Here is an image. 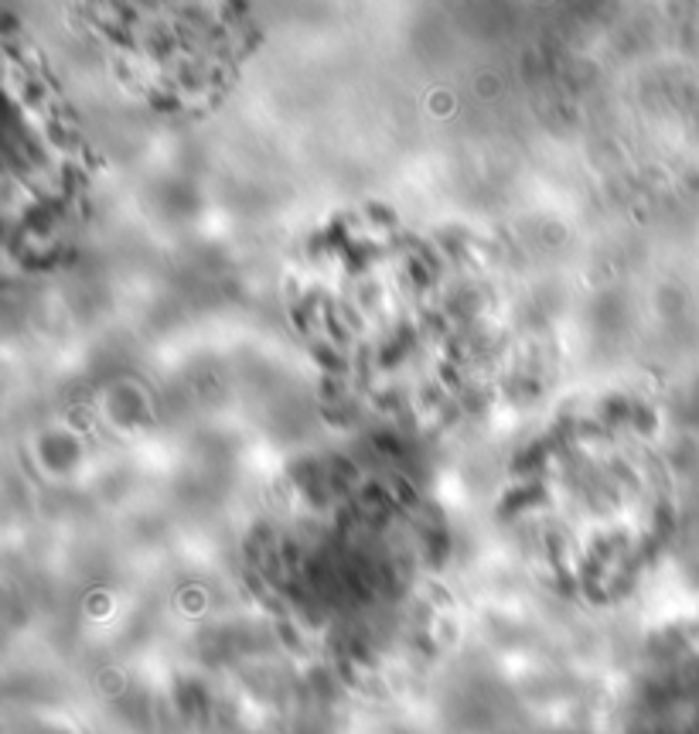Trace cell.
I'll list each match as a JSON object with an SVG mask.
<instances>
[{"label": "cell", "mask_w": 699, "mask_h": 734, "mask_svg": "<svg viewBox=\"0 0 699 734\" xmlns=\"http://www.w3.org/2000/svg\"><path fill=\"white\" fill-rule=\"evenodd\" d=\"M93 10L120 62L161 99L212 93L242 48L235 0H93Z\"/></svg>", "instance_id": "obj_1"}]
</instances>
